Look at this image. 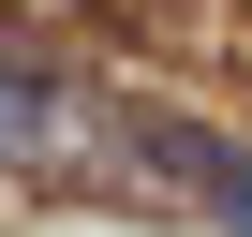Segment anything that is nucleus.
<instances>
[{
    "mask_svg": "<svg viewBox=\"0 0 252 237\" xmlns=\"http://www.w3.org/2000/svg\"><path fill=\"white\" fill-rule=\"evenodd\" d=\"M149 163H178V178L222 207V237H252V148H222V134H163V118H149Z\"/></svg>",
    "mask_w": 252,
    "mask_h": 237,
    "instance_id": "nucleus-1",
    "label": "nucleus"
},
{
    "mask_svg": "<svg viewBox=\"0 0 252 237\" xmlns=\"http://www.w3.org/2000/svg\"><path fill=\"white\" fill-rule=\"evenodd\" d=\"M74 134V104H60V74H30V59H0V163H45Z\"/></svg>",
    "mask_w": 252,
    "mask_h": 237,
    "instance_id": "nucleus-2",
    "label": "nucleus"
}]
</instances>
